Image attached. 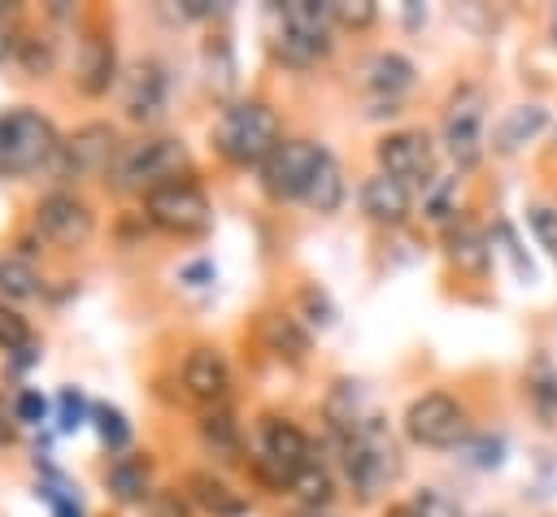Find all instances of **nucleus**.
<instances>
[{"label":"nucleus","instance_id":"29","mask_svg":"<svg viewBox=\"0 0 557 517\" xmlns=\"http://www.w3.org/2000/svg\"><path fill=\"white\" fill-rule=\"evenodd\" d=\"M287 491L300 500V508H331V500H335V474H331V465L318 456V461H309V465L287 482Z\"/></svg>","mask_w":557,"mask_h":517},{"label":"nucleus","instance_id":"31","mask_svg":"<svg viewBox=\"0 0 557 517\" xmlns=\"http://www.w3.org/2000/svg\"><path fill=\"white\" fill-rule=\"evenodd\" d=\"M9 56H13L26 74H35V78H44V74L57 65V48H52V39H48L44 30H13Z\"/></svg>","mask_w":557,"mask_h":517},{"label":"nucleus","instance_id":"35","mask_svg":"<svg viewBox=\"0 0 557 517\" xmlns=\"http://www.w3.org/2000/svg\"><path fill=\"white\" fill-rule=\"evenodd\" d=\"M331 17H335V30H366V26H374L379 4L374 0H331Z\"/></svg>","mask_w":557,"mask_h":517},{"label":"nucleus","instance_id":"45","mask_svg":"<svg viewBox=\"0 0 557 517\" xmlns=\"http://www.w3.org/2000/svg\"><path fill=\"white\" fill-rule=\"evenodd\" d=\"M222 4L213 0H178V17H218Z\"/></svg>","mask_w":557,"mask_h":517},{"label":"nucleus","instance_id":"18","mask_svg":"<svg viewBox=\"0 0 557 517\" xmlns=\"http://www.w3.org/2000/svg\"><path fill=\"white\" fill-rule=\"evenodd\" d=\"M553 126V109L540 104V100H518L509 109H500V117L492 122V135H487V152L492 156H518L527 152L544 130Z\"/></svg>","mask_w":557,"mask_h":517},{"label":"nucleus","instance_id":"38","mask_svg":"<svg viewBox=\"0 0 557 517\" xmlns=\"http://www.w3.org/2000/svg\"><path fill=\"white\" fill-rule=\"evenodd\" d=\"M300 308H305V326L326 330V326L335 321V304H331V295H326L322 287H305V291H300Z\"/></svg>","mask_w":557,"mask_h":517},{"label":"nucleus","instance_id":"26","mask_svg":"<svg viewBox=\"0 0 557 517\" xmlns=\"http://www.w3.org/2000/svg\"><path fill=\"white\" fill-rule=\"evenodd\" d=\"M461 178H466V174H457V169H440V178H435L426 191H418V213H422V222L448 230V226L466 213V204H461Z\"/></svg>","mask_w":557,"mask_h":517},{"label":"nucleus","instance_id":"3","mask_svg":"<svg viewBox=\"0 0 557 517\" xmlns=\"http://www.w3.org/2000/svg\"><path fill=\"white\" fill-rule=\"evenodd\" d=\"M487 117H492V96L479 78H457L444 96L440 109V152L448 156V169L474 174L483 169L487 152Z\"/></svg>","mask_w":557,"mask_h":517},{"label":"nucleus","instance_id":"10","mask_svg":"<svg viewBox=\"0 0 557 517\" xmlns=\"http://www.w3.org/2000/svg\"><path fill=\"white\" fill-rule=\"evenodd\" d=\"M374 165L409 191H426L440 178V139L426 126H396L374 139Z\"/></svg>","mask_w":557,"mask_h":517},{"label":"nucleus","instance_id":"16","mask_svg":"<svg viewBox=\"0 0 557 517\" xmlns=\"http://www.w3.org/2000/svg\"><path fill=\"white\" fill-rule=\"evenodd\" d=\"M357 83L370 96V104H400L418 83V65L396 48H374L361 56Z\"/></svg>","mask_w":557,"mask_h":517},{"label":"nucleus","instance_id":"48","mask_svg":"<svg viewBox=\"0 0 557 517\" xmlns=\"http://www.w3.org/2000/svg\"><path fill=\"white\" fill-rule=\"evenodd\" d=\"M479 517H505V513H479Z\"/></svg>","mask_w":557,"mask_h":517},{"label":"nucleus","instance_id":"6","mask_svg":"<svg viewBox=\"0 0 557 517\" xmlns=\"http://www.w3.org/2000/svg\"><path fill=\"white\" fill-rule=\"evenodd\" d=\"M309 461H318V447L292 417H283V413H261L257 417V447L248 452V465L265 487L287 491V482Z\"/></svg>","mask_w":557,"mask_h":517},{"label":"nucleus","instance_id":"41","mask_svg":"<svg viewBox=\"0 0 557 517\" xmlns=\"http://www.w3.org/2000/svg\"><path fill=\"white\" fill-rule=\"evenodd\" d=\"M13 413H17V426H44L48 421V400L35 387H22L13 395Z\"/></svg>","mask_w":557,"mask_h":517},{"label":"nucleus","instance_id":"21","mask_svg":"<svg viewBox=\"0 0 557 517\" xmlns=\"http://www.w3.org/2000/svg\"><path fill=\"white\" fill-rule=\"evenodd\" d=\"M196 434H200V447L213 456V461H244L248 456V439H244V421L218 404V408H200V421H196Z\"/></svg>","mask_w":557,"mask_h":517},{"label":"nucleus","instance_id":"47","mask_svg":"<svg viewBox=\"0 0 557 517\" xmlns=\"http://www.w3.org/2000/svg\"><path fill=\"white\" fill-rule=\"evenodd\" d=\"M548 35H553V43H557V9H553V17H548Z\"/></svg>","mask_w":557,"mask_h":517},{"label":"nucleus","instance_id":"37","mask_svg":"<svg viewBox=\"0 0 557 517\" xmlns=\"http://www.w3.org/2000/svg\"><path fill=\"white\" fill-rule=\"evenodd\" d=\"M35 339H30V321L17 313V308H9V304H0V352H22V348H30Z\"/></svg>","mask_w":557,"mask_h":517},{"label":"nucleus","instance_id":"19","mask_svg":"<svg viewBox=\"0 0 557 517\" xmlns=\"http://www.w3.org/2000/svg\"><path fill=\"white\" fill-rule=\"evenodd\" d=\"M413 196L418 191H409L400 178H387L383 169H374V174H366L357 182V209H361V217L374 222V226H383V230H396V226H405L413 217V204H418Z\"/></svg>","mask_w":557,"mask_h":517},{"label":"nucleus","instance_id":"42","mask_svg":"<svg viewBox=\"0 0 557 517\" xmlns=\"http://www.w3.org/2000/svg\"><path fill=\"white\" fill-rule=\"evenodd\" d=\"M39 495L52 504V517H83V508H78V500L70 495V487H65L61 474H52V482H44Z\"/></svg>","mask_w":557,"mask_h":517},{"label":"nucleus","instance_id":"22","mask_svg":"<svg viewBox=\"0 0 557 517\" xmlns=\"http://www.w3.org/2000/svg\"><path fill=\"white\" fill-rule=\"evenodd\" d=\"M183 491H187V500H191L200 513H209V517H244V513H248V500H244L222 474H213V469H191L187 482H183Z\"/></svg>","mask_w":557,"mask_h":517},{"label":"nucleus","instance_id":"17","mask_svg":"<svg viewBox=\"0 0 557 517\" xmlns=\"http://www.w3.org/2000/svg\"><path fill=\"white\" fill-rule=\"evenodd\" d=\"M444 261H448L461 278H470V282H483V278L492 274V261H496L492 230H487L479 217H470V209L444 230Z\"/></svg>","mask_w":557,"mask_h":517},{"label":"nucleus","instance_id":"11","mask_svg":"<svg viewBox=\"0 0 557 517\" xmlns=\"http://www.w3.org/2000/svg\"><path fill=\"white\" fill-rule=\"evenodd\" d=\"M322 152H326V143L305 139V135H287V139L265 156V165L257 169L261 191H265L274 204L305 200V191H309V182H313V174H318Z\"/></svg>","mask_w":557,"mask_h":517},{"label":"nucleus","instance_id":"23","mask_svg":"<svg viewBox=\"0 0 557 517\" xmlns=\"http://www.w3.org/2000/svg\"><path fill=\"white\" fill-rule=\"evenodd\" d=\"M522 395H527L531 413H535L544 426L557 421V361H553L544 348H535V352L527 356V365H522Z\"/></svg>","mask_w":557,"mask_h":517},{"label":"nucleus","instance_id":"33","mask_svg":"<svg viewBox=\"0 0 557 517\" xmlns=\"http://www.w3.org/2000/svg\"><path fill=\"white\" fill-rule=\"evenodd\" d=\"M522 213H527V230H531V239L557 261V204H553V200H531Z\"/></svg>","mask_w":557,"mask_h":517},{"label":"nucleus","instance_id":"39","mask_svg":"<svg viewBox=\"0 0 557 517\" xmlns=\"http://www.w3.org/2000/svg\"><path fill=\"white\" fill-rule=\"evenodd\" d=\"M83 417H87V400H83V391H78V387H61V395H57V426L70 434V430L83 426Z\"/></svg>","mask_w":557,"mask_h":517},{"label":"nucleus","instance_id":"34","mask_svg":"<svg viewBox=\"0 0 557 517\" xmlns=\"http://www.w3.org/2000/svg\"><path fill=\"white\" fill-rule=\"evenodd\" d=\"M91 417H96V430H100L104 447L122 456V452H126V443H131V421H126V413H122V408H113V404H91Z\"/></svg>","mask_w":557,"mask_h":517},{"label":"nucleus","instance_id":"9","mask_svg":"<svg viewBox=\"0 0 557 517\" xmlns=\"http://www.w3.org/2000/svg\"><path fill=\"white\" fill-rule=\"evenodd\" d=\"M144 217H148V226H157L174 239H196L213 226V200L191 174H183L144 196Z\"/></svg>","mask_w":557,"mask_h":517},{"label":"nucleus","instance_id":"46","mask_svg":"<svg viewBox=\"0 0 557 517\" xmlns=\"http://www.w3.org/2000/svg\"><path fill=\"white\" fill-rule=\"evenodd\" d=\"M383 517H418V513H413V508H409V500H405V504H387V513H383Z\"/></svg>","mask_w":557,"mask_h":517},{"label":"nucleus","instance_id":"40","mask_svg":"<svg viewBox=\"0 0 557 517\" xmlns=\"http://www.w3.org/2000/svg\"><path fill=\"white\" fill-rule=\"evenodd\" d=\"M191 508L196 504L187 500V491H152L144 504L148 517H191Z\"/></svg>","mask_w":557,"mask_h":517},{"label":"nucleus","instance_id":"4","mask_svg":"<svg viewBox=\"0 0 557 517\" xmlns=\"http://www.w3.org/2000/svg\"><path fill=\"white\" fill-rule=\"evenodd\" d=\"M270 52L287 70H313L335 48V17L331 4L318 0H287L270 9Z\"/></svg>","mask_w":557,"mask_h":517},{"label":"nucleus","instance_id":"30","mask_svg":"<svg viewBox=\"0 0 557 517\" xmlns=\"http://www.w3.org/2000/svg\"><path fill=\"white\" fill-rule=\"evenodd\" d=\"M457 456H461V465L487 474V469H500V465H505L509 443H505L500 430H496V434H492V430H470V434L457 443Z\"/></svg>","mask_w":557,"mask_h":517},{"label":"nucleus","instance_id":"25","mask_svg":"<svg viewBox=\"0 0 557 517\" xmlns=\"http://www.w3.org/2000/svg\"><path fill=\"white\" fill-rule=\"evenodd\" d=\"M104 487L113 491V500L122 504H148L152 495V461L144 452H122L109 461L104 469Z\"/></svg>","mask_w":557,"mask_h":517},{"label":"nucleus","instance_id":"49","mask_svg":"<svg viewBox=\"0 0 557 517\" xmlns=\"http://www.w3.org/2000/svg\"><path fill=\"white\" fill-rule=\"evenodd\" d=\"M553 139H557V113H553Z\"/></svg>","mask_w":557,"mask_h":517},{"label":"nucleus","instance_id":"27","mask_svg":"<svg viewBox=\"0 0 557 517\" xmlns=\"http://www.w3.org/2000/svg\"><path fill=\"white\" fill-rule=\"evenodd\" d=\"M344 200H348V178H344V165L335 161V152L326 148L322 161H318V174H313V182H309V191H305L300 204L313 209L318 217H331V213L344 209Z\"/></svg>","mask_w":557,"mask_h":517},{"label":"nucleus","instance_id":"7","mask_svg":"<svg viewBox=\"0 0 557 517\" xmlns=\"http://www.w3.org/2000/svg\"><path fill=\"white\" fill-rule=\"evenodd\" d=\"M57 148H61V135L39 109L13 104L0 113V178H22L52 165Z\"/></svg>","mask_w":557,"mask_h":517},{"label":"nucleus","instance_id":"2","mask_svg":"<svg viewBox=\"0 0 557 517\" xmlns=\"http://www.w3.org/2000/svg\"><path fill=\"white\" fill-rule=\"evenodd\" d=\"M283 117L270 100L261 96H239V100H226L209 126V143L213 152L235 165V169H261L265 156L283 143Z\"/></svg>","mask_w":557,"mask_h":517},{"label":"nucleus","instance_id":"44","mask_svg":"<svg viewBox=\"0 0 557 517\" xmlns=\"http://www.w3.org/2000/svg\"><path fill=\"white\" fill-rule=\"evenodd\" d=\"M17 439V413H13V400H4L0 391V447H9Z\"/></svg>","mask_w":557,"mask_h":517},{"label":"nucleus","instance_id":"1","mask_svg":"<svg viewBox=\"0 0 557 517\" xmlns=\"http://www.w3.org/2000/svg\"><path fill=\"white\" fill-rule=\"evenodd\" d=\"M326 439H331V461H335V469H339V478H344V487L352 491L357 504H374L405 474L400 443H396L392 426L379 413H370L352 430L326 434Z\"/></svg>","mask_w":557,"mask_h":517},{"label":"nucleus","instance_id":"28","mask_svg":"<svg viewBox=\"0 0 557 517\" xmlns=\"http://www.w3.org/2000/svg\"><path fill=\"white\" fill-rule=\"evenodd\" d=\"M487 230H492V248H496V256L513 269V278H518L522 287H531V282H535V261H531V252H527L518 226H513L509 217H492Z\"/></svg>","mask_w":557,"mask_h":517},{"label":"nucleus","instance_id":"12","mask_svg":"<svg viewBox=\"0 0 557 517\" xmlns=\"http://www.w3.org/2000/svg\"><path fill=\"white\" fill-rule=\"evenodd\" d=\"M122 148V135L109 122H83L78 130H70L52 156V174L61 182H78V178H104L113 156Z\"/></svg>","mask_w":557,"mask_h":517},{"label":"nucleus","instance_id":"8","mask_svg":"<svg viewBox=\"0 0 557 517\" xmlns=\"http://www.w3.org/2000/svg\"><path fill=\"white\" fill-rule=\"evenodd\" d=\"M470 408L461 395L453 391H418L405 413H400V434L413 447H431V452H457V443L470 434Z\"/></svg>","mask_w":557,"mask_h":517},{"label":"nucleus","instance_id":"13","mask_svg":"<svg viewBox=\"0 0 557 517\" xmlns=\"http://www.w3.org/2000/svg\"><path fill=\"white\" fill-rule=\"evenodd\" d=\"M35 235L44 239V243H52V248H83L91 235H96V213H91V204L78 196V191H70V187H52V191H44L39 200H35Z\"/></svg>","mask_w":557,"mask_h":517},{"label":"nucleus","instance_id":"20","mask_svg":"<svg viewBox=\"0 0 557 517\" xmlns=\"http://www.w3.org/2000/svg\"><path fill=\"white\" fill-rule=\"evenodd\" d=\"M117 78V48H113V30L91 26L78 39V61H74V83L83 96H104Z\"/></svg>","mask_w":557,"mask_h":517},{"label":"nucleus","instance_id":"36","mask_svg":"<svg viewBox=\"0 0 557 517\" xmlns=\"http://www.w3.org/2000/svg\"><path fill=\"white\" fill-rule=\"evenodd\" d=\"M409 508H413L418 517H466V508H461L448 491H440V487H422V491H413Z\"/></svg>","mask_w":557,"mask_h":517},{"label":"nucleus","instance_id":"24","mask_svg":"<svg viewBox=\"0 0 557 517\" xmlns=\"http://www.w3.org/2000/svg\"><path fill=\"white\" fill-rule=\"evenodd\" d=\"M261 343H265V352L283 356V361H305V356H309L313 335H309V326H305V317H300V313L274 308V313H265V317H261Z\"/></svg>","mask_w":557,"mask_h":517},{"label":"nucleus","instance_id":"5","mask_svg":"<svg viewBox=\"0 0 557 517\" xmlns=\"http://www.w3.org/2000/svg\"><path fill=\"white\" fill-rule=\"evenodd\" d=\"M191 165V152L178 135H135V139H122L104 182L113 191H152L170 178H183Z\"/></svg>","mask_w":557,"mask_h":517},{"label":"nucleus","instance_id":"15","mask_svg":"<svg viewBox=\"0 0 557 517\" xmlns=\"http://www.w3.org/2000/svg\"><path fill=\"white\" fill-rule=\"evenodd\" d=\"M178 387L191 404L200 408H218L226 404L231 387H235V374H231V361L222 348L213 343H196L183 352V365H178Z\"/></svg>","mask_w":557,"mask_h":517},{"label":"nucleus","instance_id":"14","mask_svg":"<svg viewBox=\"0 0 557 517\" xmlns=\"http://www.w3.org/2000/svg\"><path fill=\"white\" fill-rule=\"evenodd\" d=\"M170 87H174L170 65L161 56H139V61H131L122 70L117 100H122V109H126L131 122L152 126V122H161L170 113Z\"/></svg>","mask_w":557,"mask_h":517},{"label":"nucleus","instance_id":"43","mask_svg":"<svg viewBox=\"0 0 557 517\" xmlns=\"http://www.w3.org/2000/svg\"><path fill=\"white\" fill-rule=\"evenodd\" d=\"M213 261L209 256H200V261H191V265H183V282L187 287H205V282H213Z\"/></svg>","mask_w":557,"mask_h":517},{"label":"nucleus","instance_id":"32","mask_svg":"<svg viewBox=\"0 0 557 517\" xmlns=\"http://www.w3.org/2000/svg\"><path fill=\"white\" fill-rule=\"evenodd\" d=\"M39 274H35V265L26 261V256H0V295H9V300H30L39 287Z\"/></svg>","mask_w":557,"mask_h":517}]
</instances>
